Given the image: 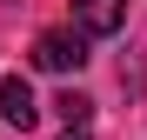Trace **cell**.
<instances>
[{"label":"cell","instance_id":"1","mask_svg":"<svg viewBox=\"0 0 147 140\" xmlns=\"http://www.w3.org/2000/svg\"><path fill=\"white\" fill-rule=\"evenodd\" d=\"M34 67H40V74H80V67H87V33L80 27H54V33H40L34 40Z\"/></svg>","mask_w":147,"mask_h":140},{"label":"cell","instance_id":"2","mask_svg":"<svg viewBox=\"0 0 147 140\" xmlns=\"http://www.w3.org/2000/svg\"><path fill=\"white\" fill-rule=\"evenodd\" d=\"M74 27H80L87 40H107L127 27V0H74Z\"/></svg>","mask_w":147,"mask_h":140},{"label":"cell","instance_id":"3","mask_svg":"<svg viewBox=\"0 0 147 140\" xmlns=\"http://www.w3.org/2000/svg\"><path fill=\"white\" fill-rule=\"evenodd\" d=\"M0 120H7V127H20V133L40 120V107H34V87L20 80V74H0Z\"/></svg>","mask_w":147,"mask_h":140},{"label":"cell","instance_id":"4","mask_svg":"<svg viewBox=\"0 0 147 140\" xmlns=\"http://www.w3.org/2000/svg\"><path fill=\"white\" fill-rule=\"evenodd\" d=\"M54 113H60L67 127H87V113H94V100H87V93H74V87H67L60 100H54Z\"/></svg>","mask_w":147,"mask_h":140},{"label":"cell","instance_id":"5","mask_svg":"<svg viewBox=\"0 0 147 140\" xmlns=\"http://www.w3.org/2000/svg\"><path fill=\"white\" fill-rule=\"evenodd\" d=\"M60 140H87V127H67V133H60Z\"/></svg>","mask_w":147,"mask_h":140}]
</instances>
